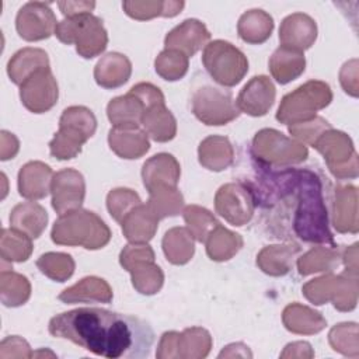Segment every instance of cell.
<instances>
[{
    "label": "cell",
    "mask_w": 359,
    "mask_h": 359,
    "mask_svg": "<svg viewBox=\"0 0 359 359\" xmlns=\"http://www.w3.org/2000/svg\"><path fill=\"white\" fill-rule=\"evenodd\" d=\"M142 203L139 195L128 188H118L108 194L107 196V208L109 215L121 223L123 217L136 206Z\"/></svg>",
    "instance_id": "cell-48"
},
{
    "label": "cell",
    "mask_w": 359,
    "mask_h": 359,
    "mask_svg": "<svg viewBox=\"0 0 359 359\" xmlns=\"http://www.w3.org/2000/svg\"><path fill=\"white\" fill-rule=\"evenodd\" d=\"M119 262L132 275V285L139 293L154 294L161 289L164 275L154 264V251L147 243L126 245L121 251Z\"/></svg>",
    "instance_id": "cell-12"
},
{
    "label": "cell",
    "mask_w": 359,
    "mask_h": 359,
    "mask_svg": "<svg viewBox=\"0 0 359 359\" xmlns=\"http://www.w3.org/2000/svg\"><path fill=\"white\" fill-rule=\"evenodd\" d=\"M269 72L279 84H287L303 74L306 69V57L300 50L279 46L271 56Z\"/></svg>",
    "instance_id": "cell-29"
},
{
    "label": "cell",
    "mask_w": 359,
    "mask_h": 359,
    "mask_svg": "<svg viewBox=\"0 0 359 359\" xmlns=\"http://www.w3.org/2000/svg\"><path fill=\"white\" fill-rule=\"evenodd\" d=\"M95 129L97 119L91 109L81 105L66 108L59 119V130L49 142L50 156L57 160L74 158Z\"/></svg>",
    "instance_id": "cell-4"
},
{
    "label": "cell",
    "mask_w": 359,
    "mask_h": 359,
    "mask_svg": "<svg viewBox=\"0 0 359 359\" xmlns=\"http://www.w3.org/2000/svg\"><path fill=\"white\" fill-rule=\"evenodd\" d=\"M313 147L323 154L335 178L352 180L358 177V154L346 133L331 128L316 140Z\"/></svg>",
    "instance_id": "cell-13"
},
{
    "label": "cell",
    "mask_w": 359,
    "mask_h": 359,
    "mask_svg": "<svg viewBox=\"0 0 359 359\" xmlns=\"http://www.w3.org/2000/svg\"><path fill=\"white\" fill-rule=\"evenodd\" d=\"M111 150L121 158H139L149 150V139L146 132L140 129H116L112 128L108 133Z\"/></svg>",
    "instance_id": "cell-32"
},
{
    "label": "cell",
    "mask_w": 359,
    "mask_h": 359,
    "mask_svg": "<svg viewBox=\"0 0 359 359\" xmlns=\"http://www.w3.org/2000/svg\"><path fill=\"white\" fill-rule=\"evenodd\" d=\"M356 188L352 185H338L335 189L332 223L339 233H358Z\"/></svg>",
    "instance_id": "cell-27"
},
{
    "label": "cell",
    "mask_w": 359,
    "mask_h": 359,
    "mask_svg": "<svg viewBox=\"0 0 359 359\" xmlns=\"http://www.w3.org/2000/svg\"><path fill=\"white\" fill-rule=\"evenodd\" d=\"M55 35L66 45L74 43L77 53L84 59L101 55L108 45L107 29L102 21L93 14L65 18L57 22Z\"/></svg>",
    "instance_id": "cell-6"
},
{
    "label": "cell",
    "mask_w": 359,
    "mask_h": 359,
    "mask_svg": "<svg viewBox=\"0 0 359 359\" xmlns=\"http://www.w3.org/2000/svg\"><path fill=\"white\" fill-rule=\"evenodd\" d=\"M332 101L331 87L320 80H310L286 94L276 112V119L285 125H296L317 116V111Z\"/></svg>",
    "instance_id": "cell-5"
},
{
    "label": "cell",
    "mask_w": 359,
    "mask_h": 359,
    "mask_svg": "<svg viewBox=\"0 0 359 359\" xmlns=\"http://www.w3.org/2000/svg\"><path fill=\"white\" fill-rule=\"evenodd\" d=\"M52 241L59 245L98 250L111 240V230L94 212L76 209L59 216L50 233Z\"/></svg>",
    "instance_id": "cell-3"
},
{
    "label": "cell",
    "mask_w": 359,
    "mask_h": 359,
    "mask_svg": "<svg viewBox=\"0 0 359 359\" xmlns=\"http://www.w3.org/2000/svg\"><path fill=\"white\" fill-rule=\"evenodd\" d=\"M223 356H229V358H234V356H243V358H251L252 353H247V352H240L238 349H234V344H230L227 345L220 353H219V358H223Z\"/></svg>",
    "instance_id": "cell-55"
},
{
    "label": "cell",
    "mask_w": 359,
    "mask_h": 359,
    "mask_svg": "<svg viewBox=\"0 0 359 359\" xmlns=\"http://www.w3.org/2000/svg\"><path fill=\"white\" fill-rule=\"evenodd\" d=\"M328 341L335 352L351 358L359 356L356 323H342L335 325L328 334Z\"/></svg>",
    "instance_id": "cell-47"
},
{
    "label": "cell",
    "mask_w": 359,
    "mask_h": 359,
    "mask_svg": "<svg viewBox=\"0 0 359 359\" xmlns=\"http://www.w3.org/2000/svg\"><path fill=\"white\" fill-rule=\"evenodd\" d=\"M188 66V56L172 49H164L154 60L156 73L167 81L181 80L187 74Z\"/></svg>",
    "instance_id": "cell-44"
},
{
    "label": "cell",
    "mask_w": 359,
    "mask_h": 359,
    "mask_svg": "<svg viewBox=\"0 0 359 359\" xmlns=\"http://www.w3.org/2000/svg\"><path fill=\"white\" fill-rule=\"evenodd\" d=\"M59 90L50 67H43L20 86L22 105L34 114L48 112L57 102Z\"/></svg>",
    "instance_id": "cell-16"
},
{
    "label": "cell",
    "mask_w": 359,
    "mask_h": 359,
    "mask_svg": "<svg viewBox=\"0 0 359 359\" xmlns=\"http://www.w3.org/2000/svg\"><path fill=\"white\" fill-rule=\"evenodd\" d=\"M112 289L111 286L101 278L87 276L83 278L76 285L65 289L57 299L63 303H111L112 300Z\"/></svg>",
    "instance_id": "cell-26"
},
{
    "label": "cell",
    "mask_w": 359,
    "mask_h": 359,
    "mask_svg": "<svg viewBox=\"0 0 359 359\" xmlns=\"http://www.w3.org/2000/svg\"><path fill=\"white\" fill-rule=\"evenodd\" d=\"M1 302L7 307H18L24 304L31 294V285L24 275L13 271L1 269Z\"/></svg>",
    "instance_id": "cell-42"
},
{
    "label": "cell",
    "mask_w": 359,
    "mask_h": 359,
    "mask_svg": "<svg viewBox=\"0 0 359 359\" xmlns=\"http://www.w3.org/2000/svg\"><path fill=\"white\" fill-rule=\"evenodd\" d=\"M160 102L165 100L158 87L151 83H137L128 94L108 102L107 116L116 129H139L144 111Z\"/></svg>",
    "instance_id": "cell-7"
},
{
    "label": "cell",
    "mask_w": 359,
    "mask_h": 359,
    "mask_svg": "<svg viewBox=\"0 0 359 359\" xmlns=\"http://www.w3.org/2000/svg\"><path fill=\"white\" fill-rule=\"evenodd\" d=\"M56 17L49 7V3L29 1L24 4L15 18V28L18 35L29 42L48 39L55 34Z\"/></svg>",
    "instance_id": "cell-17"
},
{
    "label": "cell",
    "mask_w": 359,
    "mask_h": 359,
    "mask_svg": "<svg viewBox=\"0 0 359 359\" xmlns=\"http://www.w3.org/2000/svg\"><path fill=\"white\" fill-rule=\"evenodd\" d=\"M202 63L208 74L223 87H234L248 72L247 56L223 39L212 41L203 48Z\"/></svg>",
    "instance_id": "cell-8"
},
{
    "label": "cell",
    "mask_w": 359,
    "mask_h": 359,
    "mask_svg": "<svg viewBox=\"0 0 359 359\" xmlns=\"http://www.w3.org/2000/svg\"><path fill=\"white\" fill-rule=\"evenodd\" d=\"M52 208L59 216L80 209L86 196V182L81 172L73 168L57 171L50 184Z\"/></svg>",
    "instance_id": "cell-18"
},
{
    "label": "cell",
    "mask_w": 359,
    "mask_h": 359,
    "mask_svg": "<svg viewBox=\"0 0 359 359\" xmlns=\"http://www.w3.org/2000/svg\"><path fill=\"white\" fill-rule=\"evenodd\" d=\"M1 345L13 348V349H7V351H0V358H3V359H6V358H32L34 356V352L31 351L28 342L17 335L7 337L6 339L1 341Z\"/></svg>",
    "instance_id": "cell-51"
},
{
    "label": "cell",
    "mask_w": 359,
    "mask_h": 359,
    "mask_svg": "<svg viewBox=\"0 0 359 359\" xmlns=\"http://www.w3.org/2000/svg\"><path fill=\"white\" fill-rule=\"evenodd\" d=\"M303 294L317 306L331 300L341 311L353 310L358 297V275L345 271L338 276L327 275L313 279L303 286Z\"/></svg>",
    "instance_id": "cell-10"
},
{
    "label": "cell",
    "mask_w": 359,
    "mask_h": 359,
    "mask_svg": "<svg viewBox=\"0 0 359 359\" xmlns=\"http://www.w3.org/2000/svg\"><path fill=\"white\" fill-rule=\"evenodd\" d=\"M184 1H123L125 13L135 20H150L154 17H174L181 13Z\"/></svg>",
    "instance_id": "cell-40"
},
{
    "label": "cell",
    "mask_w": 359,
    "mask_h": 359,
    "mask_svg": "<svg viewBox=\"0 0 359 359\" xmlns=\"http://www.w3.org/2000/svg\"><path fill=\"white\" fill-rule=\"evenodd\" d=\"M52 168L42 161H29L18 172V192L27 199H42L50 192Z\"/></svg>",
    "instance_id": "cell-23"
},
{
    "label": "cell",
    "mask_w": 359,
    "mask_h": 359,
    "mask_svg": "<svg viewBox=\"0 0 359 359\" xmlns=\"http://www.w3.org/2000/svg\"><path fill=\"white\" fill-rule=\"evenodd\" d=\"M254 168L258 177L247 184L252 189L257 206L265 205L275 217H289L290 230L299 240L337 247L328 226L323 181L313 170L273 168L258 161Z\"/></svg>",
    "instance_id": "cell-1"
},
{
    "label": "cell",
    "mask_w": 359,
    "mask_h": 359,
    "mask_svg": "<svg viewBox=\"0 0 359 359\" xmlns=\"http://www.w3.org/2000/svg\"><path fill=\"white\" fill-rule=\"evenodd\" d=\"M356 251H358V244H353L352 247L346 248L342 255V261L345 264L346 271L355 275H358V259H356L358 252Z\"/></svg>",
    "instance_id": "cell-54"
},
{
    "label": "cell",
    "mask_w": 359,
    "mask_h": 359,
    "mask_svg": "<svg viewBox=\"0 0 359 359\" xmlns=\"http://www.w3.org/2000/svg\"><path fill=\"white\" fill-rule=\"evenodd\" d=\"M191 108L195 118L208 126L226 125L241 114L230 91L210 84H203L194 90Z\"/></svg>",
    "instance_id": "cell-11"
},
{
    "label": "cell",
    "mask_w": 359,
    "mask_h": 359,
    "mask_svg": "<svg viewBox=\"0 0 359 359\" xmlns=\"http://www.w3.org/2000/svg\"><path fill=\"white\" fill-rule=\"evenodd\" d=\"M210 32L203 22L195 18L182 21L172 28L164 39L165 49H172L184 53L185 56H194L199 49L209 43Z\"/></svg>",
    "instance_id": "cell-20"
},
{
    "label": "cell",
    "mask_w": 359,
    "mask_h": 359,
    "mask_svg": "<svg viewBox=\"0 0 359 359\" xmlns=\"http://www.w3.org/2000/svg\"><path fill=\"white\" fill-rule=\"evenodd\" d=\"M255 196L244 181L222 185L215 196V209L233 226L247 224L255 210Z\"/></svg>",
    "instance_id": "cell-15"
},
{
    "label": "cell",
    "mask_w": 359,
    "mask_h": 359,
    "mask_svg": "<svg viewBox=\"0 0 359 359\" xmlns=\"http://www.w3.org/2000/svg\"><path fill=\"white\" fill-rule=\"evenodd\" d=\"M36 266L43 275L57 282L67 280L74 272L73 258L63 252L42 254L36 261Z\"/></svg>",
    "instance_id": "cell-46"
},
{
    "label": "cell",
    "mask_w": 359,
    "mask_h": 359,
    "mask_svg": "<svg viewBox=\"0 0 359 359\" xmlns=\"http://www.w3.org/2000/svg\"><path fill=\"white\" fill-rule=\"evenodd\" d=\"M300 251L297 245L265 247L257 257V265L262 272L272 276L286 275L293 265V257Z\"/></svg>",
    "instance_id": "cell-36"
},
{
    "label": "cell",
    "mask_w": 359,
    "mask_h": 359,
    "mask_svg": "<svg viewBox=\"0 0 359 359\" xmlns=\"http://www.w3.org/2000/svg\"><path fill=\"white\" fill-rule=\"evenodd\" d=\"M32 252V238L14 229L1 230V259L24 262Z\"/></svg>",
    "instance_id": "cell-43"
},
{
    "label": "cell",
    "mask_w": 359,
    "mask_h": 359,
    "mask_svg": "<svg viewBox=\"0 0 359 359\" xmlns=\"http://www.w3.org/2000/svg\"><path fill=\"white\" fill-rule=\"evenodd\" d=\"M328 129H331V125L321 116H316L302 123L289 125V133L294 136L297 140H300L302 143H306L310 146H313L316 140Z\"/></svg>",
    "instance_id": "cell-49"
},
{
    "label": "cell",
    "mask_w": 359,
    "mask_h": 359,
    "mask_svg": "<svg viewBox=\"0 0 359 359\" xmlns=\"http://www.w3.org/2000/svg\"><path fill=\"white\" fill-rule=\"evenodd\" d=\"M48 223L46 210L35 202H22L13 208L10 213L11 229L27 234L29 238H38Z\"/></svg>",
    "instance_id": "cell-28"
},
{
    "label": "cell",
    "mask_w": 359,
    "mask_h": 359,
    "mask_svg": "<svg viewBox=\"0 0 359 359\" xmlns=\"http://www.w3.org/2000/svg\"><path fill=\"white\" fill-rule=\"evenodd\" d=\"M206 252L212 261H227L243 247L240 234L233 233L219 224L206 238Z\"/></svg>",
    "instance_id": "cell-38"
},
{
    "label": "cell",
    "mask_w": 359,
    "mask_h": 359,
    "mask_svg": "<svg viewBox=\"0 0 359 359\" xmlns=\"http://www.w3.org/2000/svg\"><path fill=\"white\" fill-rule=\"evenodd\" d=\"M43 67H49L48 53L39 48H24L8 60L7 73L14 84L21 86L29 76Z\"/></svg>",
    "instance_id": "cell-30"
},
{
    "label": "cell",
    "mask_w": 359,
    "mask_h": 359,
    "mask_svg": "<svg viewBox=\"0 0 359 359\" xmlns=\"http://www.w3.org/2000/svg\"><path fill=\"white\" fill-rule=\"evenodd\" d=\"M338 247V245H337ZM337 247H316L306 252L303 257L297 261L299 273L306 276L314 272H323V271H332L338 266L341 254Z\"/></svg>",
    "instance_id": "cell-39"
},
{
    "label": "cell",
    "mask_w": 359,
    "mask_h": 359,
    "mask_svg": "<svg viewBox=\"0 0 359 359\" xmlns=\"http://www.w3.org/2000/svg\"><path fill=\"white\" fill-rule=\"evenodd\" d=\"M62 14L65 18L79 17L84 14H91L93 8L95 7L94 1H59L57 3Z\"/></svg>",
    "instance_id": "cell-52"
},
{
    "label": "cell",
    "mask_w": 359,
    "mask_h": 359,
    "mask_svg": "<svg viewBox=\"0 0 359 359\" xmlns=\"http://www.w3.org/2000/svg\"><path fill=\"white\" fill-rule=\"evenodd\" d=\"M212 348L210 334L201 327L185 328L182 332L168 331L161 335L157 346V358L199 359L209 355Z\"/></svg>",
    "instance_id": "cell-14"
},
{
    "label": "cell",
    "mask_w": 359,
    "mask_h": 359,
    "mask_svg": "<svg viewBox=\"0 0 359 359\" xmlns=\"http://www.w3.org/2000/svg\"><path fill=\"white\" fill-rule=\"evenodd\" d=\"M199 163L210 171H223L234 163V149L224 136H208L198 149Z\"/></svg>",
    "instance_id": "cell-31"
},
{
    "label": "cell",
    "mask_w": 359,
    "mask_h": 359,
    "mask_svg": "<svg viewBox=\"0 0 359 359\" xmlns=\"http://www.w3.org/2000/svg\"><path fill=\"white\" fill-rule=\"evenodd\" d=\"M184 220L187 229L199 243H205L209 234L220 224L208 209L196 205H189L184 209Z\"/></svg>",
    "instance_id": "cell-45"
},
{
    "label": "cell",
    "mask_w": 359,
    "mask_h": 359,
    "mask_svg": "<svg viewBox=\"0 0 359 359\" xmlns=\"http://www.w3.org/2000/svg\"><path fill=\"white\" fill-rule=\"evenodd\" d=\"M273 18L264 10L245 11L237 24L238 36L251 45L264 43L272 34Z\"/></svg>",
    "instance_id": "cell-35"
},
{
    "label": "cell",
    "mask_w": 359,
    "mask_h": 359,
    "mask_svg": "<svg viewBox=\"0 0 359 359\" xmlns=\"http://www.w3.org/2000/svg\"><path fill=\"white\" fill-rule=\"evenodd\" d=\"M149 195L147 206L158 220L167 216H177L184 206V198L177 187H157L149 191Z\"/></svg>",
    "instance_id": "cell-41"
},
{
    "label": "cell",
    "mask_w": 359,
    "mask_h": 359,
    "mask_svg": "<svg viewBox=\"0 0 359 359\" xmlns=\"http://www.w3.org/2000/svg\"><path fill=\"white\" fill-rule=\"evenodd\" d=\"M251 156L259 164L283 168L304 161L309 150L303 143L289 139L275 129H262L252 140Z\"/></svg>",
    "instance_id": "cell-9"
},
{
    "label": "cell",
    "mask_w": 359,
    "mask_h": 359,
    "mask_svg": "<svg viewBox=\"0 0 359 359\" xmlns=\"http://www.w3.org/2000/svg\"><path fill=\"white\" fill-rule=\"evenodd\" d=\"M317 38L316 21L303 13H293L287 15L279 28L280 46L304 52L311 48Z\"/></svg>",
    "instance_id": "cell-21"
},
{
    "label": "cell",
    "mask_w": 359,
    "mask_h": 359,
    "mask_svg": "<svg viewBox=\"0 0 359 359\" xmlns=\"http://www.w3.org/2000/svg\"><path fill=\"white\" fill-rule=\"evenodd\" d=\"M122 233L130 243H147L150 241L158 227V217L146 205L140 203L133 208L121 222Z\"/></svg>",
    "instance_id": "cell-24"
},
{
    "label": "cell",
    "mask_w": 359,
    "mask_h": 359,
    "mask_svg": "<svg viewBox=\"0 0 359 359\" xmlns=\"http://www.w3.org/2000/svg\"><path fill=\"white\" fill-rule=\"evenodd\" d=\"M180 175V163L168 153H158L150 157L142 168L143 185L147 192L157 187H177Z\"/></svg>",
    "instance_id": "cell-22"
},
{
    "label": "cell",
    "mask_w": 359,
    "mask_h": 359,
    "mask_svg": "<svg viewBox=\"0 0 359 359\" xmlns=\"http://www.w3.org/2000/svg\"><path fill=\"white\" fill-rule=\"evenodd\" d=\"M276 88L268 76H254L240 91L236 105L240 112L251 116H264L273 105Z\"/></svg>",
    "instance_id": "cell-19"
},
{
    "label": "cell",
    "mask_w": 359,
    "mask_h": 359,
    "mask_svg": "<svg viewBox=\"0 0 359 359\" xmlns=\"http://www.w3.org/2000/svg\"><path fill=\"white\" fill-rule=\"evenodd\" d=\"M48 330L55 338L72 341L108 359L147 358L154 344V332L142 318L98 307H80L56 314Z\"/></svg>",
    "instance_id": "cell-2"
},
{
    "label": "cell",
    "mask_w": 359,
    "mask_h": 359,
    "mask_svg": "<svg viewBox=\"0 0 359 359\" xmlns=\"http://www.w3.org/2000/svg\"><path fill=\"white\" fill-rule=\"evenodd\" d=\"M142 125L146 133L160 143L170 142L177 135V121L171 111L167 109L165 102L149 107L142 116Z\"/></svg>",
    "instance_id": "cell-34"
},
{
    "label": "cell",
    "mask_w": 359,
    "mask_h": 359,
    "mask_svg": "<svg viewBox=\"0 0 359 359\" xmlns=\"http://www.w3.org/2000/svg\"><path fill=\"white\" fill-rule=\"evenodd\" d=\"M163 251L171 264L184 265L194 255V236L185 227H172L163 237Z\"/></svg>",
    "instance_id": "cell-37"
},
{
    "label": "cell",
    "mask_w": 359,
    "mask_h": 359,
    "mask_svg": "<svg viewBox=\"0 0 359 359\" xmlns=\"http://www.w3.org/2000/svg\"><path fill=\"white\" fill-rule=\"evenodd\" d=\"M282 321L287 331L304 335L317 334L327 325V321L321 316V313L314 311L313 309L302 306L299 303H292L285 307Z\"/></svg>",
    "instance_id": "cell-33"
},
{
    "label": "cell",
    "mask_w": 359,
    "mask_h": 359,
    "mask_svg": "<svg viewBox=\"0 0 359 359\" xmlns=\"http://www.w3.org/2000/svg\"><path fill=\"white\" fill-rule=\"evenodd\" d=\"M313 358L314 356V352L310 346L309 342H303V341H299V342H292V344H287L285 346V351L280 353V358Z\"/></svg>",
    "instance_id": "cell-53"
},
{
    "label": "cell",
    "mask_w": 359,
    "mask_h": 359,
    "mask_svg": "<svg viewBox=\"0 0 359 359\" xmlns=\"http://www.w3.org/2000/svg\"><path fill=\"white\" fill-rule=\"evenodd\" d=\"M339 81L344 91L352 97H358V60L346 62L339 72Z\"/></svg>",
    "instance_id": "cell-50"
},
{
    "label": "cell",
    "mask_w": 359,
    "mask_h": 359,
    "mask_svg": "<svg viewBox=\"0 0 359 359\" xmlns=\"http://www.w3.org/2000/svg\"><path fill=\"white\" fill-rule=\"evenodd\" d=\"M132 74L130 60L118 52L102 56L94 67V79L104 88H118L123 86Z\"/></svg>",
    "instance_id": "cell-25"
}]
</instances>
